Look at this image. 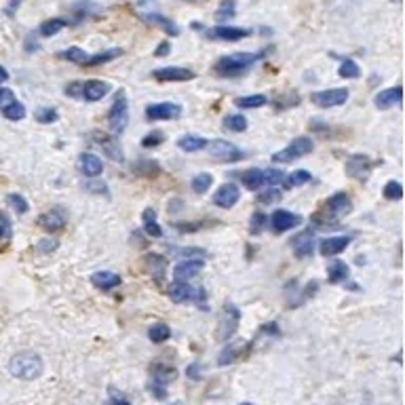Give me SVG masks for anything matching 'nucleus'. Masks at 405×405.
Returning a JSON list of instances; mask_svg holds the SVG:
<instances>
[{
  "mask_svg": "<svg viewBox=\"0 0 405 405\" xmlns=\"http://www.w3.org/2000/svg\"><path fill=\"white\" fill-rule=\"evenodd\" d=\"M44 365L36 352H19L9 361V371L19 380H36Z\"/></svg>",
  "mask_w": 405,
  "mask_h": 405,
  "instance_id": "nucleus-3",
  "label": "nucleus"
},
{
  "mask_svg": "<svg viewBox=\"0 0 405 405\" xmlns=\"http://www.w3.org/2000/svg\"><path fill=\"white\" fill-rule=\"evenodd\" d=\"M17 101V97L13 95L11 89H5V87H0V112H5L9 106H13Z\"/></svg>",
  "mask_w": 405,
  "mask_h": 405,
  "instance_id": "nucleus-50",
  "label": "nucleus"
},
{
  "mask_svg": "<svg viewBox=\"0 0 405 405\" xmlns=\"http://www.w3.org/2000/svg\"><path fill=\"white\" fill-rule=\"evenodd\" d=\"M13 235V228H11V220L7 213L0 211V241H7Z\"/></svg>",
  "mask_w": 405,
  "mask_h": 405,
  "instance_id": "nucleus-52",
  "label": "nucleus"
},
{
  "mask_svg": "<svg viewBox=\"0 0 405 405\" xmlns=\"http://www.w3.org/2000/svg\"><path fill=\"white\" fill-rule=\"evenodd\" d=\"M211 157L222 163H237L247 157V152L226 140H213L211 142Z\"/></svg>",
  "mask_w": 405,
  "mask_h": 405,
  "instance_id": "nucleus-8",
  "label": "nucleus"
},
{
  "mask_svg": "<svg viewBox=\"0 0 405 405\" xmlns=\"http://www.w3.org/2000/svg\"><path fill=\"white\" fill-rule=\"evenodd\" d=\"M306 182H311V173H309V171H304V169L293 171L291 175H287L285 180H283L285 188H298V186H304Z\"/></svg>",
  "mask_w": 405,
  "mask_h": 405,
  "instance_id": "nucleus-39",
  "label": "nucleus"
},
{
  "mask_svg": "<svg viewBox=\"0 0 405 405\" xmlns=\"http://www.w3.org/2000/svg\"><path fill=\"white\" fill-rule=\"evenodd\" d=\"M81 91H83V83H68L64 89V93L70 97H81Z\"/></svg>",
  "mask_w": 405,
  "mask_h": 405,
  "instance_id": "nucleus-58",
  "label": "nucleus"
},
{
  "mask_svg": "<svg viewBox=\"0 0 405 405\" xmlns=\"http://www.w3.org/2000/svg\"><path fill=\"white\" fill-rule=\"evenodd\" d=\"M338 74L342 76V79H359V76H361V68L354 64L352 60H342V64L338 68Z\"/></svg>",
  "mask_w": 405,
  "mask_h": 405,
  "instance_id": "nucleus-40",
  "label": "nucleus"
},
{
  "mask_svg": "<svg viewBox=\"0 0 405 405\" xmlns=\"http://www.w3.org/2000/svg\"><path fill=\"white\" fill-rule=\"evenodd\" d=\"M171 53V44H169V40H163L159 47H157V57H165V55H169Z\"/></svg>",
  "mask_w": 405,
  "mask_h": 405,
  "instance_id": "nucleus-60",
  "label": "nucleus"
},
{
  "mask_svg": "<svg viewBox=\"0 0 405 405\" xmlns=\"http://www.w3.org/2000/svg\"><path fill=\"white\" fill-rule=\"evenodd\" d=\"M382 194H384V198H389V200H401V198H403V188H401V184H399L397 180H393V182H387Z\"/></svg>",
  "mask_w": 405,
  "mask_h": 405,
  "instance_id": "nucleus-47",
  "label": "nucleus"
},
{
  "mask_svg": "<svg viewBox=\"0 0 405 405\" xmlns=\"http://www.w3.org/2000/svg\"><path fill=\"white\" fill-rule=\"evenodd\" d=\"M122 53L120 49H108V51H101V53H95V55H89L85 60V68H95V66H101V64H108L112 60H116L118 55Z\"/></svg>",
  "mask_w": 405,
  "mask_h": 405,
  "instance_id": "nucleus-33",
  "label": "nucleus"
},
{
  "mask_svg": "<svg viewBox=\"0 0 405 405\" xmlns=\"http://www.w3.org/2000/svg\"><path fill=\"white\" fill-rule=\"evenodd\" d=\"M268 224V215H264V213H253L251 215V224H249V231L253 233V235H258V233H262L264 231V226Z\"/></svg>",
  "mask_w": 405,
  "mask_h": 405,
  "instance_id": "nucleus-49",
  "label": "nucleus"
},
{
  "mask_svg": "<svg viewBox=\"0 0 405 405\" xmlns=\"http://www.w3.org/2000/svg\"><path fill=\"white\" fill-rule=\"evenodd\" d=\"M237 15V5L233 3V0H226V3H222L220 7H218V11H215V17L218 19H233Z\"/></svg>",
  "mask_w": 405,
  "mask_h": 405,
  "instance_id": "nucleus-46",
  "label": "nucleus"
},
{
  "mask_svg": "<svg viewBox=\"0 0 405 405\" xmlns=\"http://www.w3.org/2000/svg\"><path fill=\"white\" fill-rule=\"evenodd\" d=\"M239 321H241V311L235 306L233 302L224 304L222 321H220V329H218V338H220V340H231V338L237 334Z\"/></svg>",
  "mask_w": 405,
  "mask_h": 405,
  "instance_id": "nucleus-7",
  "label": "nucleus"
},
{
  "mask_svg": "<svg viewBox=\"0 0 405 405\" xmlns=\"http://www.w3.org/2000/svg\"><path fill=\"white\" fill-rule=\"evenodd\" d=\"M298 104H300V97H298L296 93H289V95H281V97H276V99L272 101V106H274L276 110L293 108V106H298Z\"/></svg>",
  "mask_w": 405,
  "mask_h": 405,
  "instance_id": "nucleus-44",
  "label": "nucleus"
},
{
  "mask_svg": "<svg viewBox=\"0 0 405 405\" xmlns=\"http://www.w3.org/2000/svg\"><path fill=\"white\" fill-rule=\"evenodd\" d=\"M89 140H91L93 144H97L101 150H104L108 159L122 163V159H125V157H122V148H120V144H118V140H116L114 135H108V133H104V131H91V133H89Z\"/></svg>",
  "mask_w": 405,
  "mask_h": 405,
  "instance_id": "nucleus-10",
  "label": "nucleus"
},
{
  "mask_svg": "<svg viewBox=\"0 0 405 405\" xmlns=\"http://www.w3.org/2000/svg\"><path fill=\"white\" fill-rule=\"evenodd\" d=\"M173 405H180V403H173Z\"/></svg>",
  "mask_w": 405,
  "mask_h": 405,
  "instance_id": "nucleus-63",
  "label": "nucleus"
},
{
  "mask_svg": "<svg viewBox=\"0 0 405 405\" xmlns=\"http://www.w3.org/2000/svg\"><path fill=\"white\" fill-rule=\"evenodd\" d=\"M352 211V200L346 192H338L334 196H329L323 207L313 215V222L315 224H321V226H329V224H336L340 218L348 215Z\"/></svg>",
  "mask_w": 405,
  "mask_h": 405,
  "instance_id": "nucleus-1",
  "label": "nucleus"
},
{
  "mask_svg": "<svg viewBox=\"0 0 405 405\" xmlns=\"http://www.w3.org/2000/svg\"><path fill=\"white\" fill-rule=\"evenodd\" d=\"M127 122H129V101H127L125 91H118L114 97V104L108 112V125H110V131L114 133V138L127 129Z\"/></svg>",
  "mask_w": 405,
  "mask_h": 405,
  "instance_id": "nucleus-5",
  "label": "nucleus"
},
{
  "mask_svg": "<svg viewBox=\"0 0 405 405\" xmlns=\"http://www.w3.org/2000/svg\"><path fill=\"white\" fill-rule=\"evenodd\" d=\"M163 140H165V135H163L161 131H152V133H148V135L142 140V146H144V148H155V146L163 144Z\"/></svg>",
  "mask_w": 405,
  "mask_h": 405,
  "instance_id": "nucleus-54",
  "label": "nucleus"
},
{
  "mask_svg": "<svg viewBox=\"0 0 405 405\" xmlns=\"http://www.w3.org/2000/svg\"><path fill=\"white\" fill-rule=\"evenodd\" d=\"M148 338L155 342V344H163L165 340L171 338V329L167 323H155L148 329Z\"/></svg>",
  "mask_w": 405,
  "mask_h": 405,
  "instance_id": "nucleus-35",
  "label": "nucleus"
},
{
  "mask_svg": "<svg viewBox=\"0 0 405 405\" xmlns=\"http://www.w3.org/2000/svg\"><path fill=\"white\" fill-rule=\"evenodd\" d=\"M239 198H241L239 186H235V184H224V186H220V190L213 194V205H218V207H222V209H231V207L237 205Z\"/></svg>",
  "mask_w": 405,
  "mask_h": 405,
  "instance_id": "nucleus-18",
  "label": "nucleus"
},
{
  "mask_svg": "<svg viewBox=\"0 0 405 405\" xmlns=\"http://www.w3.org/2000/svg\"><path fill=\"white\" fill-rule=\"evenodd\" d=\"M7 200H9V205L19 213V215H23V213H28V209H30V205H28V200H25L21 194H9L7 196Z\"/></svg>",
  "mask_w": 405,
  "mask_h": 405,
  "instance_id": "nucleus-45",
  "label": "nucleus"
},
{
  "mask_svg": "<svg viewBox=\"0 0 405 405\" xmlns=\"http://www.w3.org/2000/svg\"><path fill=\"white\" fill-rule=\"evenodd\" d=\"M241 405H251V403H241Z\"/></svg>",
  "mask_w": 405,
  "mask_h": 405,
  "instance_id": "nucleus-62",
  "label": "nucleus"
},
{
  "mask_svg": "<svg viewBox=\"0 0 405 405\" xmlns=\"http://www.w3.org/2000/svg\"><path fill=\"white\" fill-rule=\"evenodd\" d=\"M150 374H152V382L163 384V387L169 384V382H173V380L177 378V369H175L173 365L161 363V361H157V363L150 365Z\"/></svg>",
  "mask_w": 405,
  "mask_h": 405,
  "instance_id": "nucleus-22",
  "label": "nucleus"
},
{
  "mask_svg": "<svg viewBox=\"0 0 405 405\" xmlns=\"http://www.w3.org/2000/svg\"><path fill=\"white\" fill-rule=\"evenodd\" d=\"M352 243L350 235H342V237H327L319 243V253L325 258H334L338 253H342L348 245Z\"/></svg>",
  "mask_w": 405,
  "mask_h": 405,
  "instance_id": "nucleus-17",
  "label": "nucleus"
},
{
  "mask_svg": "<svg viewBox=\"0 0 405 405\" xmlns=\"http://www.w3.org/2000/svg\"><path fill=\"white\" fill-rule=\"evenodd\" d=\"M182 114V106L173 104V101H161V104H152L146 108L148 120H175Z\"/></svg>",
  "mask_w": 405,
  "mask_h": 405,
  "instance_id": "nucleus-12",
  "label": "nucleus"
},
{
  "mask_svg": "<svg viewBox=\"0 0 405 405\" xmlns=\"http://www.w3.org/2000/svg\"><path fill=\"white\" fill-rule=\"evenodd\" d=\"M148 23H155V25H159V28H163L165 32H169L171 36H177L180 34V28H177V25L169 19V17H165V15H161V13H144L142 15Z\"/></svg>",
  "mask_w": 405,
  "mask_h": 405,
  "instance_id": "nucleus-30",
  "label": "nucleus"
},
{
  "mask_svg": "<svg viewBox=\"0 0 405 405\" xmlns=\"http://www.w3.org/2000/svg\"><path fill=\"white\" fill-rule=\"evenodd\" d=\"M142 220H144V231H146L148 237H152V239H161L163 237V228L157 222V211L155 209H152V207L144 209Z\"/></svg>",
  "mask_w": 405,
  "mask_h": 405,
  "instance_id": "nucleus-28",
  "label": "nucleus"
},
{
  "mask_svg": "<svg viewBox=\"0 0 405 405\" xmlns=\"http://www.w3.org/2000/svg\"><path fill=\"white\" fill-rule=\"evenodd\" d=\"M283 180H285V173L281 169H266L264 171V186H268V188L283 184Z\"/></svg>",
  "mask_w": 405,
  "mask_h": 405,
  "instance_id": "nucleus-43",
  "label": "nucleus"
},
{
  "mask_svg": "<svg viewBox=\"0 0 405 405\" xmlns=\"http://www.w3.org/2000/svg\"><path fill=\"white\" fill-rule=\"evenodd\" d=\"M169 298L175 304H182V302H194L196 306L200 309H207V291L205 287H194L188 283H171L169 285Z\"/></svg>",
  "mask_w": 405,
  "mask_h": 405,
  "instance_id": "nucleus-4",
  "label": "nucleus"
},
{
  "mask_svg": "<svg viewBox=\"0 0 405 405\" xmlns=\"http://www.w3.org/2000/svg\"><path fill=\"white\" fill-rule=\"evenodd\" d=\"M266 55V51L260 53H235V55H226L215 64V72L220 76H237L247 72L253 64H258Z\"/></svg>",
  "mask_w": 405,
  "mask_h": 405,
  "instance_id": "nucleus-2",
  "label": "nucleus"
},
{
  "mask_svg": "<svg viewBox=\"0 0 405 405\" xmlns=\"http://www.w3.org/2000/svg\"><path fill=\"white\" fill-rule=\"evenodd\" d=\"M235 104L239 108H262L268 104V97L258 93V95H245V97H237L235 99Z\"/></svg>",
  "mask_w": 405,
  "mask_h": 405,
  "instance_id": "nucleus-37",
  "label": "nucleus"
},
{
  "mask_svg": "<svg viewBox=\"0 0 405 405\" xmlns=\"http://www.w3.org/2000/svg\"><path fill=\"white\" fill-rule=\"evenodd\" d=\"M148 391H150V395H155L157 399H165V397H167L165 387H163V384H157V382H150Z\"/></svg>",
  "mask_w": 405,
  "mask_h": 405,
  "instance_id": "nucleus-59",
  "label": "nucleus"
},
{
  "mask_svg": "<svg viewBox=\"0 0 405 405\" xmlns=\"http://www.w3.org/2000/svg\"><path fill=\"white\" fill-rule=\"evenodd\" d=\"M371 167H374V163L367 155H354L346 161L348 175L354 177V180H361V182L367 180V175L371 173Z\"/></svg>",
  "mask_w": 405,
  "mask_h": 405,
  "instance_id": "nucleus-14",
  "label": "nucleus"
},
{
  "mask_svg": "<svg viewBox=\"0 0 405 405\" xmlns=\"http://www.w3.org/2000/svg\"><path fill=\"white\" fill-rule=\"evenodd\" d=\"M85 190H89L93 194H106L108 196V188H106L104 182H87L85 184Z\"/></svg>",
  "mask_w": 405,
  "mask_h": 405,
  "instance_id": "nucleus-57",
  "label": "nucleus"
},
{
  "mask_svg": "<svg viewBox=\"0 0 405 405\" xmlns=\"http://www.w3.org/2000/svg\"><path fill=\"white\" fill-rule=\"evenodd\" d=\"M278 200H281V190H276V188H268L258 196V202H262V205H268V202H278Z\"/></svg>",
  "mask_w": 405,
  "mask_h": 405,
  "instance_id": "nucleus-53",
  "label": "nucleus"
},
{
  "mask_svg": "<svg viewBox=\"0 0 405 405\" xmlns=\"http://www.w3.org/2000/svg\"><path fill=\"white\" fill-rule=\"evenodd\" d=\"M108 405H131V401L125 393H120L116 389H110L108 391Z\"/></svg>",
  "mask_w": 405,
  "mask_h": 405,
  "instance_id": "nucleus-51",
  "label": "nucleus"
},
{
  "mask_svg": "<svg viewBox=\"0 0 405 405\" xmlns=\"http://www.w3.org/2000/svg\"><path fill=\"white\" fill-rule=\"evenodd\" d=\"M374 104H376L380 110H389V108H393V106H399V104H401V87H393V89L380 91V93L374 97Z\"/></svg>",
  "mask_w": 405,
  "mask_h": 405,
  "instance_id": "nucleus-23",
  "label": "nucleus"
},
{
  "mask_svg": "<svg viewBox=\"0 0 405 405\" xmlns=\"http://www.w3.org/2000/svg\"><path fill=\"white\" fill-rule=\"evenodd\" d=\"M60 57L62 60H68V62H72V64H85V60L89 57L83 49H79V47H70V49H66V51H62L60 53Z\"/></svg>",
  "mask_w": 405,
  "mask_h": 405,
  "instance_id": "nucleus-41",
  "label": "nucleus"
},
{
  "mask_svg": "<svg viewBox=\"0 0 405 405\" xmlns=\"http://www.w3.org/2000/svg\"><path fill=\"white\" fill-rule=\"evenodd\" d=\"M91 283L101 291H110V289L120 285V276L116 272H110V270H99L91 276Z\"/></svg>",
  "mask_w": 405,
  "mask_h": 405,
  "instance_id": "nucleus-24",
  "label": "nucleus"
},
{
  "mask_svg": "<svg viewBox=\"0 0 405 405\" xmlns=\"http://www.w3.org/2000/svg\"><path fill=\"white\" fill-rule=\"evenodd\" d=\"M110 93V85L104 81H87L83 83V91H81V99L85 101H99L104 99Z\"/></svg>",
  "mask_w": 405,
  "mask_h": 405,
  "instance_id": "nucleus-21",
  "label": "nucleus"
},
{
  "mask_svg": "<svg viewBox=\"0 0 405 405\" xmlns=\"http://www.w3.org/2000/svg\"><path fill=\"white\" fill-rule=\"evenodd\" d=\"M291 247H293L298 258H309L311 253H313V249H315V233L309 228V231L296 235L291 239Z\"/></svg>",
  "mask_w": 405,
  "mask_h": 405,
  "instance_id": "nucleus-20",
  "label": "nucleus"
},
{
  "mask_svg": "<svg viewBox=\"0 0 405 405\" xmlns=\"http://www.w3.org/2000/svg\"><path fill=\"white\" fill-rule=\"evenodd\" d=\"M70 23H72V21H70V19H66V17H51V19H47V21H42V23H40L38 34H40V36H44V38L55 36L60 30L68 28Z\"/></svg>",
  "mask_w": 405,
  "mask_h": 405,
  "instance_id": "nucleus-26",
  "label": "nucleus"
},
{
  "mask_svg": "<svg viewBox=\"0 0 405 405\" xmlns=\"http://www.w3.org/2000/svg\"><path fill=\"white\" fill-rule=\"evenodd\" d=\"M190 186H192V192H196V194H205V192L213 186V175H211V173H198V175L192 177Z\"/></svg>",
  "mask_w": 405,
  "mask_h": 405,
  "instance_id": "nucleus-36",
  "label": "nucleus"
},
{
  "mask_svg": "<svg viewBox=\"0 0 405 405\" xmlns=\"http://www.w3.org/2000/svg\"><path fill=\"white\" fill-rule=\"evenodd\" d=\"M200 270H202V260H186L175 266L173 278H175V283H188L190 278L198 276Z\"/></svg>",
  "mask_w": 405,
  "mask_h": 405,
  "instance_id": "nucleus-19",
  "label": "nucleus"
},
{
  "mask_svg": "<svg viewBox=\"0 0 405 405\" xmlns=\"http://www.w3.org/2000/svg\"><path fill=\"white\" fill-rule=\"evenodd\" d=\"M57 247H60V243L55 239H44V241H40L36 245V251L38 253H51V251H55Z\"/></svg>",
  "mask_w": 405,
  "mask_h": 405,
  "instance_id": "nucleus-56",
  "label": "nucleus"
},
{
  "mask_svg": "<svg viewBox=\"0 0 405 405\" xmlns=\"http://www.w3.org/2000/svg\"><path fill=\"white\" fill-rule=\"evenodd\" d=\"M79 169L87 175V177H97L101 171H104V165H101V161L95 157V155H81L79 157Z\"/></svg>",
  "mask_w": 405,
  "mask_h": 405,
  "instance_id": "nucleus-27",
  "label": "nucleus"
},
{
  "mask_svg": "<svg viewBox=\"0 0 405 405\" xmlns=\"http://www.w3.org/2000/svg\"><path fill=\"white\" fill-rule=\"evenodd\" d=\"M133 171L140 173V175H146V177H155V175L161 173V167H159L157 161H140Z\"/></svg>",
  "mask_w": 405,
  "mask_h": 405,
  "instance_id": "nucleus-42",
  "label": "nucleus"
},
{
  "mask_svg": "<svg viewBox=\"0 0 405 405\" xmlns=\"http://www.w3.org/2000/svg\"><path fill=\"white\" fill-rule=\"evenodd\" d=\"M348 274H350L348 264H344L342 260H334L332 264L327 266V281H329V283H334V285H336V283L346 281Z\"/></svg>",
  "mask_w": 405,
  "mask_h": 405,
  "instance_id": "nucleus-31",
  "label": "nucleus"
},
{
  "mask_svg": "<svg viewBox=\"0 0 405 405\" xmlns=\"http://www.w3.org/2000/svg\"><path fill=\"white\" fill-rule=\"evenodd\" d=\"M249 346L247 344H231V346H226L222 352H220V357H218V365H233L237 359H241V354H245Z\"/></svg>",
  "mask_w": 405,
  "mask_h": 405,
  "instance_id": "nucleus-29",
  "label": "nucleus"
},
{
  "mask_svg": "<svg viewBox=\"0 0 405 405\" xmlns=\"http://www.w3.org/2000/svg\"><path fill=\"white\" fill-rule=\"evenodd\" d=\"M7 81H9V72L0 66V83H7Z\"/></svg>",
  "mask_w": 405,
  "mask_h": 405,
  "instance_id": "nucleus-61",
  "label": "nucleus"
},
{
  "mask_svg": "<svg viewBox=\"0 0 405 405\" xmlns=\"http://www.w3.org/2000/svg\"><path fill=\"white\" fill-rule=\"evenodd\" d=\"M224 127L233 133H243L247 129V118L243 114H228L224 116Z\"/></svg>",
  "mask_w": 405,
  "mask_h": 405,
  "instance_id": "nucleus-38",
  "label": "nucleus"
},
{
  "mask_svg": "<svg viewBox=\"0 0 405 405\" xmlns=\"http://www.w3.org/2000/svg\"><path fill=\"white\" fill-rule=\"evenodd\" d=\"M34 118H36L38 122H42V125H47V122H55V120L60 118V112H57L55 108H38L36 114H34Z\"/></svg>",
  "mask_w": 405,
  "mask_h": 405,
  "instance_id": "nucleus-48",
  "label": "nucleus"
},
{
  "mask_svg": "<svg viewBox=\"0 0 405 405\" xmlns=\"http://www.w3.org/2000/svg\"><path fill=\"white\" fill-rule=\"evenodd\" d=\"M152 76L159 81V83H182V81H192L194 79V72L188 68H180V66H167V68H159L152 72Z\"/></svg>",
  "mask_w": 405,
  "mask_h": 405,
  "instance_id": "nucleus-13",
  "label": "nucleus"
},
{
  "mask_svg": "<svg viewBox=\"0 0 405 405\" xmlns=\"http://www.w3.org/2000/svg\"><path fill=\"white\" fill-rule=\"evenodd\" d=\"M313 150H315L313 138L302 135V138H296L287 148L274 152V155H272V161H274V163H291V161H296V159H302L304 155H311Z\"/></svg>",
  "mask_w": 405,
  "mask_h": 405,
  "instance_id": "nucleus-6",
  "label": "nucleus"
},
{
  "mask_svg": "<svg viewBox=\"0 0 405 405\" xmlns=\"http://www.w3.org/2000/svg\"><path fill=\"white\" fill-rule=\"evenodd\" d=\"M268 224H270V228H272L276 235H281V233H287V231H291V228L300 226L302 224V218L298 213L287 211V209H276L268 218Z\"/></svg>",
  "mask_w": 405,
  "mask_h": 405,
  "instance_id": "nucleus-11",
  "label": "nucleus"
},
{
  "mask_svg": "<svg viewBox=\"0 0 405 405\" xmlns=\"http://www.w3.org/2000/svg\"><path fill=\"white\" fill-rule=\"evenodd\" d=\"M146 264H148L150 276L155 278L157 283H161L163 276H165V270H167V260H165L163 256H159V253H148Z\"/></svg>",
  "mask_w": 405,
  "mask_h": 405,
  "instance_id": "nucleus-25",
  "label": "nucleus"
},
{
  "mask_svg": "<svg viewBox=\"0 0 405 405\" xmlns=\"http://www.w3.org/2000/svg\"><path fill=\"white\" fill-rule=\"evenodd\" d=\"M207 140L205 138H198V135H184L177 140V146H180L184 152H198L202 148H207Z\"/></svg>",
  "mask_w": 405,
  "mask_h": 405,
  "instance_id": "nucleus-34",
  "label": "nucleus"
},
{
  "mask_svg": "<svg viewBox=\"0 0 405 405\" xmlns=\"http://www.w3.org/2000/svg\"><path fill=\"white\" fill-rule=\"evenodd\" d=\"M202 371H205V367H202L200 363H190L186 367V376L190 380H194V382H198V380H202Z\"/></svg>",
  "mask_w": 405,
  "mask_h": 405,
  "instance_id": "nucleus-55",
  "label": "nucleus"
},
{
  "mask_svg": "<svg viewBox=\"0 0 405 405\" xmlns=\"http://www.w3.org/2000/svg\"><path fill=\"white\" fill-rule=\"evenodd\" d=\"M66 224H68V215H66L64 209H51V211H47L38 218V226L44 228V231L51 233V235L64 231Z\"/></svg>",
  "mask_w": 405,
  "mask_h": 405,
  "instance_id": "nucleus-15",
  "label": "nucleus"
},
{
  "mask_svg": "<svg viewBox=\"0 0 405 405\" xmlns=\"http://www.w3.org/2000/svg\"><path fill=\"white\" fill-rule=\"evenodd\" d=\"M251 36V30L245 28H231V25H215V28L207 30V38L211 40H228V42H237Z\"/></svg>",
  "mask_w": 405,
  "mask_h": 405,
  "instance_id": "nucleus-16",
  "label": "nucleus"
},
{
  "mask_svg": "<svg viewBox=\"0 0 405 405\" xmlns=\"http://www.w3.org/2000/svg\"><path fill=\"white\" fill-rule=\"evenodd\" d=\"M311 101L315 106H321V108H336V106H342L348 101V89L340 87V89L315 91L311 95Z\"/></svg>",
  "mask_w": 405,
  "mask_h": 405,
  "instance_id": "nucleus-9",
  "label": "nucleus"
},
{
  "mask_svg": "<svg viewBox=\"0 0 405 405\" xmlns=\"http://www.w3.org/2000/svg\"><path fill=\"white\" fill-rule=\"evenodd\" d=\"M241 184L249 190H258L264 186V169H247L241 175Z\"/></svg>",
  "mask_w": 405,
  "mask_h": 405,
  "instance_id": "nucleus-32",
  "label": "nucleus"
}]
</instances>
